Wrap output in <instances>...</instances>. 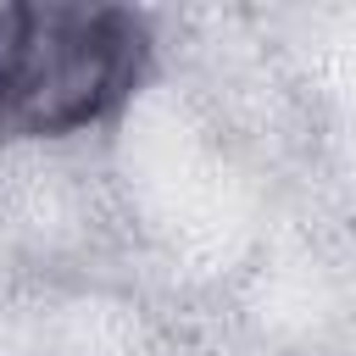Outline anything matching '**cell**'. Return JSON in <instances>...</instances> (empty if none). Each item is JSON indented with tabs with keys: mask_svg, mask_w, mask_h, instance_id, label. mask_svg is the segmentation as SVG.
Listing matches in <instances>:
<instances>
[{
	"mask_svg": "<svg viewBox=\"0 0 356 356\" xmlns=\"http://www.w3.org/2000/svg\"><path fill=\"white\" fill-rule=\"evenodd\" d=\"M128 78L117 17L0 11V117L28 128L89 122Z\"/></svg>",
	"mask_w": 356,
	"mask_h": 356,
	"instance_id": "1",
	"label": "cell"
}]
</instances>
